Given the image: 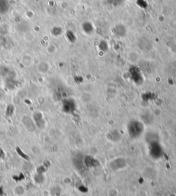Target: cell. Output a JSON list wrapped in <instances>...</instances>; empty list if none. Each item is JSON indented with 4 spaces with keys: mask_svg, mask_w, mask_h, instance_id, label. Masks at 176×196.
<instances>
[{
    "mask_svg": "<svg viewBox=\"0 0 176 196\" xmlns=\"http://www.w3.org/2000/svg\"><path fill=\"white\" fill-rule=\"evenodd\" d=\"M144 131V125L138 120H132L127 125V132L133 138H137L142 135Z\"/></svg>",
    "mask_w": 176,
    "mask_h": 196,
    "instance_id": "cell-1",
    "label": "cell"
},
{
    "mask_svg": "<svg viewBox=\"0 0 176 196\" xmlns=\"http://www.w3.org/2000/svg\"><path fill=\"white\" fill-rule=\"evenodd\" d=\"M129 76L132 81L136 85H141L143 83L142 73L138 67H132L129 70Z\"/></svg>",
    "mask_w": 176,
    "mask_h": 196,
    "instance_id": "cell-2",
    "label": "cell"
},
{
    "mask_svg": "<svg viewBox=\"0 0 176 196\" xmlns=\"http://www.w3.org/2000/svg\"><path fill=\"white\" fill-rule=\"evenodd\" d=\"M62 109L67 114H73L76 109V104L75 100L72 99H67L63 102Z\"/></svg>",
    "mask_w": 176,
    "mask_h": 196,
    "instance_id": "cell-3",
    "label": "cell"
},
{
    "mask_svg": "<svg viewBox=\"0 0 176 196\" xmlns=\"http://www.w3.org/2000/svg\"><path fill=\"white\" fill-rule=\"evenodd\" d=\"M150 153L154 158H158L162 155V147L158 143V142H152L150 145Z\"/></svg>",
    "mask_w": 176,
    "mask_h": 196,
    "instance_id": "cell-4",
    "label": "cell"
},
{
    "mask_svg": "<svg viewBox=\"0 0 176 196\" xmlns=\"http://www.w3.org/2000/svg\"><path fill=\"white\" fill-rule=\"evenodd\" d=\"M8 8V6L7 4L6 0H0V12H6Z\"/></svg>",
    "mask_w": 176,
    "mask_h": 196,
    "instance_id": "cell-5",
    "label": "cell"
}]
</instances>
